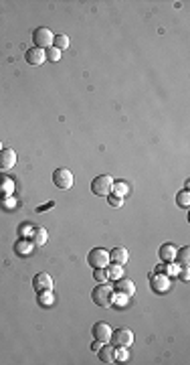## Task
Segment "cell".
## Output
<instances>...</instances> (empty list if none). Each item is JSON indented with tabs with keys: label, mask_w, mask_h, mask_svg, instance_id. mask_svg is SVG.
I'll return each mask as SVG.
<instances>
[{
	"label": "cell",
	"mask_w": 190,
	"mask_h": 365,
	"mask_svg": "<svg viewBox=\"0 0 190 365\" xmlns=\"http://www.w3.org/2000/svg\"><path fill=\"white\" fill-rule=\"evenodd\" d=\"M91 300L97 304V306H102V309H109L111 304H114L116 300V294H114V288L109 286V284H97V286L93 288L91 292Z\"/></svg>",
	"instance_id": "6da1fadb"
},
{
	"label": "cell",
	"mask_w": 190,
	"mask_h": 365,
	"mask_svg": "<svg viewBox=\"0 0 190 365\" xmlns=\"http://www.w3.org/2000/svg\"><path fill=\"white\" fill-rule=\"evenodd\" d=\"M53 31L47 29V27H39L32 31V43H35V47L37 49H43V51H47L49 47H53Z\"/></svg>",
	"instance_id": "7a4b0ae2"
},
{
	"label": "cell",
	"mask_w": 190,
	"mask_h": 365,
	"mask_svg": "<svg viewBox=\"0 0 190 365\" xmlns=\"http://www.w3.org/2000/svg\"><path fill=\"white\" fill-rule=\"evenodd\" d=\"M111 185H114V179L109 175H99L91 181V193L97 197H107L111 193Z\"/></svg>",
	"instance_id": "3957f363"
},
{
	"label": "cell",
	"mask_w": 190,
	"mask_h": 365,
	"mask_svg": "<svg viewBox=\"0 0 190 365\" xmlns=\"http://www.w3.org/2000/svg\"><path fill=\"white\" fill-rule=\"evenodd\" d=\"M111 345L114 347H132L133 345V333L130 329L126 327H121V329H116V331H111Z\"/></svg>",
	"instance_id": "277c9868"
},
{
	"label": "cell",
	"mask_w": 190,
	"mask_h": 365,
	"mask_svg": "<svg viewBox=\"0 0 190 365\" xmlns=\"http://www.w3.org/2000/svg\"><path fill=\"white\" fill-rule=\"evenodd\" d=\"M87 264L91 268H107L109 266V252L103 248H93L87 254Z\"/></svg>",
	"instance_id": "5b68a950"
},
{
	"label": "cell",
	"mask_w": 190,
	"mask_h": 365,
	"mask_svg": "<svg viewBox=\"0 0 190 365\" xmlns=\"http://www.w3.org/2000/svg\"><path fill=\"white\" fill-rule=\"evenodd\" d=\"M53 182H55V187L61 189V191H67V189H71L73 187V173L69 168H55V173H53Z\"/></svg>",
	"instance_id": "8992f818"
},
{
	"label": "cell",
	"mask_w": 190,
	"mask_h": 365,
	"mask_svg": "<svg viewBox=\"0 0 190 365\" xmlns=\"http://www.w3.org/2000/svg\"><path fill=\"white\" fill-rule=\"evenodd\" d=\"M150 288L156 292V294H162L170 288V278L168 274H154L152 280H150Z\"/></svg>",
	"instance_id": "52a82bcc"
},
{
	"label": "cell",
	"mask_w": 190,
	"mask_h": 365,
	"mask_svg": "<svg viewBox=\"0 0 190 365\" xmlns=\"http://www.w3.org/2000/svg\"><path fill=\"white\" fill-rule=\"evenodd\" d=\"M32 288H35L37 292L53 290V278L47 272H39V274H35V278H32Z\"/></svg>",
	"instance_id": "ba28073f"
},
{
	"label": "cell",
	"mask_w": 190,
	"mask_h": 365,
	"mask_svg": "<svg viewBox=\"0 0 190 365\" xmlns=\"http://www.w3.org/2000/svg\"><path fill=\"white\" fill-rule=\"evenodd\" d=\"M91 333H93V339L99 341V343H109V339H111V327L107 323H95L93 329H91Z\"/></svg>",
	"instance_id": "9c48e42d"
},
{
	"label": "cell",
	"mask_w": 190,
	"mask_h": 365,
	"mask_svg": "<svg viewBox=\"0 0 190 365\" xmlns=\"http://www.w3.org/2000/svg\"><path fill=\"white\" fill-rule=\"evenodd\" d=\"M25 61H27L29 65L39 67V65H43L44 61H47V53H44L43 49L30 47V49H27V53H25Z\"/></svg>",
	"instance_id": "30bf717a"
},
{
	"label": "cell",
	"mask_w": 190,
	"mask_h": 365,
	"mask_svg": "<svg viewBox=\"0 0 190 365\" xmlns=\"http://www.w3.org/2000/svg\"><path fill=\"white\" fill-rule=\"evenodd\" d=\"M114 290L117 294H124V296H128V299H132V296L136 294V284H133V280L119 278V280L114 282Z\"/></svg>",
	"instance_id": "8fae6325"
},
{
	"label": "cell",
	"mask_w": 190,
	"mask_h": 365,
	"mask_svg": "<svg viewBox=\"0 0 190 365\" xmlns=\"http://www.w3.org/2000/svg\"><path fill=\"white\" fill-rule=\"evenodd\" d=\"M128 260H130V252L126 248H114L109 252V264H117V266H126L128 264Z\"/></svg>",
	"instance_id": "7c38bea8"
},
{
	"label": "cell",
	"mask_w": 190,
	"mask_h": 365,
	"mask_svg": "<svg viewBox=\"0 0 190 365\" xmlns=\"http://www.w3.org/2000/svg\"><path fill=\"white\" fill-rule=\"evenodd\" d=\"M13 166H16V152L13 148H2V150H0V168L8 170Z\"/></svg>",
	"instance_id": "4fadbf2b"
},
{
	"label": "cell",
	"mask_w": 190,
	"mask_h": 365,
	"mask_svg": "<svg viewBox=\"0 0 190 365\" xmlns=\"http://www.w3.org/2000/svg\"><path fill=\"white\" fill-rule=\"evenodd\" d=\"M97 357L102 363H114L116 361V347L102 343V347H99V351H97Z\"/></svg>",
	"instance_id": "5bb4252c"
},
{
	"label": "cell",
	"mask_w": 190,
	"mask_h": 365,
	"mask_svg": "<svg viewBox=\"0 0 190 365\" xmlns=\"http://www.w3.org/2000/svg\"><path fill=\"white\" fill-rule=\"evenodd\" d=\"M176 246H172V244H164L160 249H158V256H160V260L162 262H166V264H170V262H174V258H176Z\"/></svg>",
	"instance_id": "9a60e30c"
},
{
	"label": "cell",
	"mask_w": 190,
	"mask_h": 365,
	"mask_svg": "<svg viewBox=\"0 0 190 365\" xmlns=\"http://www.w3.org/2000/svg\"><path fill=\"white\" fill-rule=\"evenodd\" d=\"M174 260L178 262V266H180V268H186L190 264V249H188V246L176 249V258Z\"/></svg>",
	"instance_id": "2e32d148"
},
{
	"label": "cell",
	"mask_w": 190,
	"mask_h": 365,
	"mask_svg": "<svg viewBox=\"0 0 190 365\" xmlns=\"http://www.w3.org/2000/svg\"><path fill=\"white\" fill-rule=\"evenodd\" d=\"M49 242V233L43 230V227H37L35 232H32V244H35L37 248H41V246H44Z\"/></svg>",
	"instance_id": "e0dca14e"
},
{
	"label": "cell",
	"mask_w": 190,
	"mask_h": 365,
	"mask_svg": "<svg viewBox=\"0 0 190 365\" xmlns=\"http://www.w3.org/2000/svg\"><path fill=\"white\" fill-rule=\"evenodd\" d=\"M105 272H107V280H119L121 276H124V266H117V264H109L107 268H105Z\"/></svg>",
	"instance_id": "ac0fdd59"
},
{
	"label": "cell",
	"mask_w": 190,
	"mask_h": 365,
	"mask_svg": "<svg viewBox=\"0 0 190 365\" xmlns=\"http://www.w3.org/2000/svg\"><path fill=\"white\" fill-rule=\"evenodd\" d=\"M111 191H114V195H117V197H126L128 193H130V187H128L126 181H114Z\"/></svg>",
	"instance_id": "d6986e66"
},
{
	"label": "cell",
	"mask_w": 190,
	"mask_h": 365,
	"mask_svg": "<svg viewBox=\"0 0 190 365\" xmlns=\"http://www.w3.org/2000/svg\"><path fill=\"white\" fill-rule=\"evenodd\" d=\"M53 47L55 49H59L61 53L69 47V37L67 35H55V39H53Z\"/></svg>",
	"instance_id": "ffe728a7"
},
{
	"label": "cell",
	"mask_w": 190,
	"mask_h": 365,
	"mask_svg": "<svg viewBox=\"0 0 190 365\" xmlns=\"http://www.w3.org/2000/svg\"><path fill=\"white\" fill-rule=\"evenodd\" d=\"M176 203L180 205V207H188V205H190V193H188V189H184L182 193H178V195H176Z\"/></svg>",
	"instance_id": "44dd1931"
},
{
	"label": "cell",
	"mask_w": 190,
	"mask_h": 365,
	"mask_svg": "<svg viewBox=\"0 0 190 365\" xmlns=\"http://www.w3.org/2000/svg\"><path fill=\"white\" fill-rule=\"evenodd\" d=\"M39 302H41L43 306L53 304V302H55V299H53V292H51V290H43V292H39Z\"/></svg>",
	"instance_id": "7402d4cb"
},
{
	"label": "cell",
	"mask_w": 190,
	"mask_h": 365,
	"mask_svg": "<svg viewBox=\"0 0 190 365\" xmlns=\"http://www.w3.org/2000/svg\"><path fill=\"white\" fill-rule=\"evenodd\" d=\"M93 278L97 280V284L107 282V272H105V268H93Z\"/></svg>",
	"instance_id": "603a6c76"
},
{
	"label": "cell",
	"mask_w": 190,
	"mask_h": 365,
	"mask_svg": "<svg viewBox=\"0 0 190 365\" xmlns=\"http://www.w3.org/2000/svg\"><path fill=\"white\" fill-rule=\"evenodd\" d=\"M116 361L117 363L128 361V347H116Z\"/></svg>",
	"instance_id": "cb8c5ba5"
},
{
	"label": "cell",
	"mask_w": 190,
	"mask_h": 365,
	"mask_svg": "<svg viewBox=\"0 0 190 365\" xmlns=\"http://www.w3.org/2000/svg\"><path fill=\"white\" fill-rule=\"evenodd\" d=\"M44 53H47V59L53 61V63H57V61L61 59V51H59V49H55V47H49Z\"/></svg>",
	"instance_id": "d4e9b609"
},
{
	"label": "cell",
	"mask_w": 190,
	"mask_h": 365,
	"mask_svg": "<svg viewBox=\"0 0 190 365\" xmlns=\"http://www.w3.org/2000/svg\"><path fill=\"white\" fill-rule=\"evenodd\" d=\"M107 203L111 205V207H121V205H124V197H117V195H114V193H109Z\"/></svg>",
	"instance_id": "484cf974"
},
{
	"label": "cell",
	"mask_w": 190,
	"mask_h": 365,
	"mask_svg": "<svg viewBox=\"0 0 190 365\" xmlns=\"http://www.w3.org/2000/svg\"><path fill=\"white\" fill-rule=\"evenodd\" d=\"M178 274H180V280H182V282H188V278H190V276H188V266L182 268V270H178Z\"/></svg>",
	"instance_id": "4316f807"
},
{
	"label": "cell",
	"mask_w": 190,
	"mask_h": 365,
	"mask_svg": "<svg viewBox=\"0 0 190 365\" xmlns=\"http://www.w3.org/2000/svg\"><path fill=\"white\" fill-rule=\"evenodd\" d=\"M99 347H102V343H99V341H93V343H91V351H99Z\"/></svg>",
	"instance_id": "83f0119b"
},
{
	"label": "cell",
	"mask_w": 190,
	"mask_h": 365,
	"mask_svg": "<svg viewBox=\"0 0 190 365\" xmlns=\"http://www.w3.org/2000/svg\"><path fill=\"white\" fill-rule=\"evenodd\" d=\"M0 150H2V142H0Z\"/></svg>",
	"instance_id": "f1b7e54d"
}]
</instances>
